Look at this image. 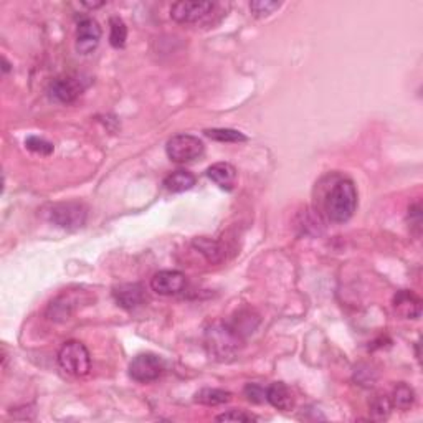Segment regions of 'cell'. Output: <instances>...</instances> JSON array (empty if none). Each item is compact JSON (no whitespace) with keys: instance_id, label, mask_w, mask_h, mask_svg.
I'll use <instances>...</instances> for the list:
<instances>
[{"instance_id":"9c48e42d","label":"cell","mask_w":423,"mask_h":423,"mask_svg":"<svg viewBox=\"0 0 423 423\" xmlns=\"http://www.w3.org/2000/svg\"><path fill=\"white\" fill-rule=\"evenodd\" d=\"M101 27L95 18H83L78 23L76 28V50L81 55H88L93 50H96V47L100 45L101 40Z\"/></svg>"},{"instance_id":"9a60e30c","label":"cell","mask_w":423,"mask_h":423,"mask_svg":"<svg viewBox=\"0 0 423 423\" xmlns=\"http://www.w3.org/2000/svg\"><path fill=\"white\" fill-rule=\"evenodd\" d=\"M195 175L189 170H175L169 174L164 179L166 190L172 192V194H180V192L190 190L195 185Z\"/></svg>"},{"instance_id":"484cf974","label":"cell","mask_w":423,"mask_h":423,"mask_svg":"<svg viewBox=\"0 0 423 423\" xmlns=\"http://www.w3.org/2000/svg\"><path fill=\"white\" fill-rule=\"evenodd\" d=\"M245 395H247L250 402L262 403L267 400V388L258 386V383H248V386L245 387Z\"/></svg>"},{"instance_id":"e0dca14e","label":"cell","mask_w":423,"mask_h":423,"mask_svg":"<svg viewBox=\"0 0 423 423\" xmlns=\"http://www.w3.org/2000/svg\"><path fill=\"white\" fill-rule=\"evenodd\" d=\"M230 398H232V393L222 390V388H202L197 392L195 402L207 407H217L230 402Z\"/></svg>"},{"instance_id":"7a4b0ae2","label":"cell","mask_w":423,"mask_h":423,"mask_svg":"<svg viewBox=\"0 0 423 423\" xmlns=\"http://www.w3.org/2000/svg\"><path fill=\"white\" fill-rule=\"evenodd\" d=\"M58 366L73 377H85L91 371V356L80 341H68L58 352Z\"/></svg>"},{"instance_id":"ac0fdd59","label":"cell","mask_w":423,"mask_h":423,"mask_svg":"<svg viewBox=\"0 0 423 423\" xmlns=\"http://www.w3.org/2000/svg\"><path fill=\"white\" fill-rule=\"evenodd\" d=\"M392 408H398V410H410V407L415 403V392L410 386L407 383H398V386L393 388L392 397Z\"/></svg>"},{"instance_id":"5bb4252c","label":"cell","mask_w":423,"mask_h":423,"mask_svg":"<svg viewBox=\"0 0 423 423\" xmlns=\"http://www.w3.org/2000/svg\"><path fill=\"white\" fill-rule=\"evenodd\" d=\"M267 400L282 412H289L294 407L293 393L283 382H274L267 388Z\"/></svg>"},{"instance_id":"d4e9b609","label":"cell","mask_w":423,"mask_h":423,"mask_svg":"<svg viewBox=\"0 0 423 423\" xmlns=\"http://www.w3.org/2000/svg\"><path fill=\"white\" fill-rule=\"evenodd\" d=\"M219 422H253L257 420V417H253L252 413H247L245 410H228L217 417Z\"/></svg>"},{"instance_id":"8fae6325","label":"cell","mask_w":423,"mask_h":423,"mask_svg":"<svg viewBox=\"0 0 423 423\" xmlns=\"http://www.w3.org/2000/svg\"><path fill=\"white\" fill-rule=\"evenodd\" d=\"M393 309L403 319H418L422 314V299L413 291L402 289L393 296Z\"/></svg>"},{"instance_id":"52a82bcc","label":"cell","mask_w":423,"mask_h":423,"mask_svg":"<svg viewBox=\"0 0 423 423\" xmlns=\"http://www.w3.org/2000/svg\"><path fill=\"white\" fill-rule=\"evenodd\" d=\"M214 7L212 2H175L170 7V17L182 25H192L209 17Z\"/></svg>"},{"instance_id":"ba28073f","label":"cell","mask_w":423,"mask_h":423,"mask_svg":"<svg viewBox=\"0 0 423 423\" xmlns=\"http://www.w3.org/2000/svg\"><path fill=\"white\" fill-rule=\"evenodd\" d=\"M185 274L177 272V270H162V272H157L151 279L152 291L162 294V296H172V294L180 293L185 288Z\"/></svg>"},{"instance_id":"7c38bea8","label":"cell","mask_w":423,"mask_h":423,"mask_svg":"<svg viewBox=\"0 0 423 423\" xmlns=\"http://www.w3.org/2000/svg\"><path fill=\"white\" fill-rule=\"evenodd\" d=\"M112 296H115L116 303L120 304L121 308L134 309L144 303L146 294L144 288H142L139 283H126L116 286L115 291H112Z\"/></svg>"},{"instance_id":"7402d4cb","label":"cell","mask_w":423,"mask_h":423,"mask_svg":"<svg viewBox=\"0 0 423 423\" xmlns=\"http://www.w3.org/2000/svg\"><path fill=\"white\" fill-rule=\"evenodd\" d=\"M392 410V402H390V397L387 395H376L372 398L371 402V412L373 418H377V420H383V418L388 417V413Z\"/></svg>"},{"instance_id":"cb8c5ba5","label":"cell","mask_w":423,"mask_h":423,"mask_svg":"<svg viewBox=\"0 0 423 423\" xmlns=\"http://www.w3.org/2000/svg\"><path fill=\"white\" fill-rule=\"evenodd\" d=\"M408 227L410 232L418 238L422 233V207L420 202L408 207Z\"/></svg>"},{"instance_id":"d6986e66","label":"cell","mask_w":423,"mask_h":423,"mask_svg":"<svg viewBox=\"0 0 423 423\" xmlns=\"http://www.w3.org/2000/svg\"><path fill=\"white\" fill-rule=\"evenodd\" d=\"M204 134L210 139L219 142H245L248 139L243 132L237 129H228V127H217V129H205Z\"/></svg>"},{"instance_id":"4fadbf2b","label":"cell","mask_w":423,"mask_h":423,"mask_svg":"<svg viewBox=\"0 0 423 423\" xmlns=\"http://www.w3.org/2000/svg\"><path fill=\"white\" fill-rule=\"evenodd\" d=\"M207 177L217 184L220 189L224 190H232L235 185V180H237V169L228 162H217V164L210 166L207 169Z\"/></svg>"},{"instance_id":"2e32d148","label":"cell","mask_w":423,"mask_h":423,"mask_svg":"<svg viewBox=\"0 0 423 423\" xmlns=\"http://www.w3.org/2000/svg\"><path fill=\"white\" fill-rule=\"evenodd\" d=\"M194 247L207 258V262L210 263H220L225 257V250L219 242H214L210 238H195Z\"/></svg>"},{"instance_id":"30bf717a","label":"cell","mask_w":423,"mask_h":423,"mask_svg":"<svg viewBox=\"0 0 423 423\" xmlns=\"http://www.w3.org/2000/svg\"><path fill=\"white\" fill-rule=\"evenodd\" d=\"M83 90H85V85H83L80 78L75 76L57 78L50 85L52 98L58 103H63V105H70V103L76 101Z\"/></svg>"},{"instance_id":"8992f818","label":"cell","mask_w":423,"mask_h":423,"mask_svg":"<svg viewBox=\"0 0 423 423\" xmlns=\"http://www.w3.org/2000/svg\"><path fill=\"white\" fill-rule=\"evenodd\" d=\"M240 332L235 328L225 326H214L207 331V342L212 352L217 354L219 357H227L233 354L238 347Z\"/></svg>"},{"instance_id":"3957f363","label":"cell","mask_w":423,"mask_h":423,"mask_svg":"<svg viewBox=\"0 0 423 423\" xmlns=\"http://www.w3.org/2000/svg\"><path fill=\"white\" fill-rule=\"evenodd\" d=\"M205 146L197 136L192 134H177L170 137L166 144V152L169 156L170 161L179 162V164H185V162H192L204 154Z\"/></svg>"},{"instance_id":"603a6c76","label":"cell","mask_w":423,"mask_h":423,"mask_svg":"<svg viewBox=\"0 0 423 423\" xmlns=\"http://www.w3.org/2000/svg\"><path fill=\"white\" fill-rule=\"evenodd\" d=\"M25 146L28 151L35 152V154H42V156H48L53 152V144L43 139V137L38 136H28L25 139Z\"/></svg>"},{"instance_id":"5b68a950","label":"cell","mask_w":423,"mask_h":423,"mask_svg":"<svg viewBox=\"0 0 423 423\" xmlns=\"http://www.w3.org/2000/svg\"><path fill=\"white\" fill-rule=\"evenodd\" d=\"M166 371V364L156 354H139L129 364V376L132 381L149 383L159 378Z\"/></svg>"},{"instance_id":"277c9868","label":"cell","mask_w":423,"mask_h":423,"mask_svg":"<svg viewBox=\"0 0 423 423\" xmlns=\"http://www.w3.org/2000/svg\"><path fill=\"white\" fill-rule=\"evenodd\" d=\"M86 207L80 202H63L53 205L48 212V219L57 227L65 230H78L86 222Z\"/></svg>"},{"instance_id":"6da1fadb","label":"cell","mask_w":423,"mask_h":423,"mask_svg":"<svg viewBox=\"0 0 423 423\" xmlns=\"http://www.w3.org/2000/svg\"><path fill=\"white\" fill-rule=\"evenodd\" d=\"M357 209V190L352 180H339L326 199V214L332 224H346Z\"/></svg>"},{"instance_id":"44dd1931","label":"cell","mask_w":423,"mask_h":423,"mask_svg":"<svg viewBox=\"0 0 423 423\" xmlns=\"http://www.w3.org/2000/svg\"><path fill=\"white\" fill-rule=\"evenodd\" d=\"M279 7H282V4L274 2V0H253V2L250 4V11H252V13L257 18L270 17L274 11H278Z\"/></svg>"},{"instance_id":"ffe728a7","label":"cell","mask_w":423,"mask_h":423,"mask_svg":"<svg viewBox=\"0 0 423 423\" xmlns=\"http://www.w3.org/2000/svg\"><path fill=\"white\" fill-rule=\"evenodd\" d=\"M110 43L115 48H122L127 40V27L120 17L110 18Z\"/></svg>"}]
</instances>
